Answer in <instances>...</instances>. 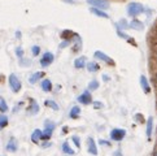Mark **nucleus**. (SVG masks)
I'll return each mask as SVG.
<instances>
[{
	"instance_id": "38",
	"label": "nucleus",
	"mask_w": 157,
	"mask_h": 156,
	"mask_svg": "<svg viewBox=\"0 0 157 156\" xmlns=\"http://www.w3.org/2000/svg\"><path fill=\"white\" fill-rule=\"evenodd\" d=\"M16 37L20 38V37H21V33H20V31H17V33H16Z\"/></svg>"
},
{
	"instance_id": "1",
	"label": "nucleus",
	"mask_w": 157,
	"mask_h": 156,
	"mask_svg": "<svg viewBox=\"0 0 157 156\" xmlns=\"http://www.w3.org/2000/svg\"><path fill=\"white\" fill-rule=\"evenodd\" d=\"M127 14L130 16V17H136V16L139 14H142L144 12V7H143V4H140V3H136V2H132L127 5Z\"/></svg>"
},
{
	"instance_id": "13",
	"label": "nucleus",
	"mask_w": 157,
	"mask_h": 156,
	"mask_svg": "<svg viewBox=\"0 0 157 156\" xmlns=\"http://www.w3.org/2000/svg\"><path fill=\"white\" fill-rule=\"evenodd\" d=\"M5 148H7V151H9V152H16L18 150L17 141H16L14 138H10L8 141V143H7V146H5Z\"/></svg>"
},
{
	"instance_id": "25",
	"label": "nucleus",
	"mask_w": 157,
	"mask_h": 156,
	"mask_svg": "<svg viewBox=\"0 0 157 156\" xmlns=\"http://www.w3.org/2000/svg\"><path fill=\"white\" fill-rule=\"evenodd\" d=\"M117 34H118V37L123 38V39H125V41H127V42H131V43L134 44V46H135V42H132V38H131V37H128L127 34H125L123 31H121V30L117 29Z\"/></svg>"
},
{
	"instance_id": "37",
	"label": "nucleus",
	"mask_w": 157,
	"mask_h": 156,
	"mask_svg": "<svg viewBox=\"0 0 157 156\" xmlns=\"http://www.w3.org/2000/svg\"><path fill=\"white\" fill-rule=\"evenodd\" d=\"M103 80H104L105 82H108V81H109V77L106 76V74H103Z\"/></svg>"
},
{
	"instance_id": "31",
	"label": "nucleus",
	"mask_w": 157,
	"mask_h": 156,
	"mask_svg": "<svg viewBox=\"0 0 157 156\" xmlns=\"http://www.w3.org/2000/svg\"><path fill=\"white\" fill-rule=\"evenodd\" d=\"M16 55H17L18 59H22V57H24V49H22L21 47H17V48H16Z\"/></svg>"
},
{
	"instance_id": "20",
	"label": "nucleus",
	"mask_w": 157,
	"mask_h": 156,
	"mask_svg": "<svg viewBox=\"0 0 157 156\" xmlns=\"http://www.w3.org/2000/svg\"><path fill=\"white\" fill-rule=\"evenodd\" d=\"M79 115H81V107H78V105H74L69 112V117L73 120H77L79 117Z\"/></svg>"
},
{
	"instance_id": "11",
	"label": "nucleus",
	"mask_w": 157,
	"mask_h": 156,
	"mask_svg": "<svg viewBox=\"0 0 157 156\" xmlns=\"http://www.w3.org/2000/svg\"><path fill=\"white\" fill-rule=\"evenodd\" d=\"M139 80H140L139 82H140V86H142L143 91L145 94H149L151 92V86H149V81L147 80V77H145V76H140Z\"/></svg>"
},
{
	"instance_id": "9",
	"label": "nucleus",
	"mask_w": 157,
	"mask_h": 156,
	"mask_svg": "<svg viewBox=\"0 0 157 156\" xmlns=\"http://www.w3.org/2000/svg\"><path fill=\"white\" fill-rule=\"evenodd\" d=\"M39 104L35 102L34 99H30V105L27 107V113L30 116H34V115H38L39 113Z\"/></svg>"
},
{
	"instance_id": "18",
	"label": "nucleus",
	"mask_w": 157,
	"mask_h": 156,
	"mask_svg": "<svg viewBox=\"0 0 157 156\" xmlns=\"http://www.w3.org/2000/svg\"><path fill=\"white\" fill-rule=\"evenodd\" d=\"M152 131H153V117H149L147 120V130H145L148 139H151V137H152Z\"/></svg>"
},
{
	"instance_id": "12",
	"label": "nucleus",
	"mask_w": 157,
	"mask_h": 156,
	"mask_svg": "<svg viewBox=\"0 0 157 156\" xmlns=\"http://www.w3.org/2000/svg\"><path fill=\"white\" fill-rule=\"evenodd\" d=\"M44 76H46V74H44V72H35V73H33V74L29 77V82L31 83V85H35L38 81L43 80Z\"/></svg>"
},
{
	"instance_id": "26",
	"label": "nucleus",
	"mask_w": 157,
	"mask_h": 156,
	"mask_svg": "<svg viewBox=\"0 0 157 156\" xmlns=\"http://www.w3.org/2000/svg\"><path fill=\"white\" fill-rule=\"evenodd\" d=\"M99 88V82L96 80H94L88 83V91H95V90H98Z\"/></svg>"
},
{
	"instance_id": "35",
	"label": "nucleus",
	"mask_w": 157,
	"mask_h": 156,
	"mask_svg": "<svg viewBox=\"0 0 157 156\" xmlns=\"http://www.w3.org/2000/svg\"><path fill=\"white\" fill-rule=\"evenodd\" d=\"M100 144H103V146H110V143L106 141H100Z\"/></svg>"
},
{
	"instance_id": "8",
	"label": "nucleus",
	"mask_w": 157,
	"mask_h": 156,
	"mask_svg": "<svg viewBox=\"0 0 157 156\" xmlns=\"http://www.w3.org/2000/svg\"><path fill=\"white\" fill-rule=\"evenodd\" d=\"M78 102H79L81 104H91L92 103V96H91V92L90 91H83L79 96H78Z\"/></svg>"
},
{
	"instance_id": "23",
	"label": "nucleus",
	"mask_w": 157,
	"mask_h": 156,
	"mask_svg": "<svg viewBox=\"0 0 157 156\" xmlns=\"http://www.w3.org/2000/svg\"><path fill=\"white\" fill-rule=\"evenodd\" d=\"M8 122H9V120H8V116L7 115H4V113L0 115V130H3L4 127H7L8 126Z\"/></svg>"
},
{
	"instance_id": "21",
	"label": "nucleus",
	"mask_w": 157,
	"mask_h": 156,
	"mask_svg": "<svg viewBox=\"0 0 157 156\" xmlns=\"http://www.w3.org/2000/svg\"><path fill=\"white\" fill-rule=\"evenodd\" d=\"M86 68L88 72H91V73H95V72H98L100 69V65L96 63V61H90V63L86 64Z\"/></svg>"
},
{
	"instance_id": "40",
	"label": "nucleus",
	"mask_w": 157,
	"mask_h": 156,
	"mask_svg": "<svg viewBox=\"0 0 157 156\" xmlns=\"http://www.w3.org/2000/svg\"><path fill=\"white\" fill-rule=\"evenodd\" d=\"M156 60H157V53H156Z\"/></svg>"
},
{
	"instance_id": "29",
	"label": "nucleus",
	"mask_w": 157,
	"mask_h": 156,
	"mask_svg": "<svg viewBox=\"0 0 157 156\" xmlns=\"http://www.w3.org/2000/svg\"><path fill=\"white\" fill-rule=\"evenodd\" d=\"M31 53H33V56H38V55L40 53V47L39 46H33L31 47Z\"/></svg>"
},
{
	"instance_id": "28",
	"label": "nucleus",
	"mask_w": 157,
	"mask_h": 156,
	"mask_svg": "<svg viewBox=\"0 0 157 156\" xmlns=\"http://www.w3.org/2000/svg\"><path fill=\"white\" fill-rule=\"evenodd\" d=\"M71 141L74 142V144L77 146V148H81V139H79V137H78V135H73V137H71Z\"/></svg>"
},
{
	"instance_id": "30",
	"label": "nucleus",
	"mask_w": 157,
	"mask_h": 156,
	"mask_svg": "<svg viewBox=\"0 0 157 156\" xmlns=\"http://www.w3.org/2000/svg\"><path fill=\"white\" fill-rule=\"evenodd\" d=\"M117 27H118V30H121V29H127V27H128V24H126V21H125V20H122V21L118 22Z\"/></svg>"
},
{
	"instance_id": "7",
	"label": "nucleus",
	"mask_w": 157,
	"mask_h": 156,
	"mask_svg": "<svg viewBox=\"0 0 157 156\" xmlns=\"http://www.w3.org/2000/svg\"><path fill=\"white\" fill-rule=\"evenodd\" d=\"M94 57L95 59H98V60H100V61H104V63H108V64H110V65H114V61L112 60V57H109L108 55H105L104 52H101V51H96L94 53Z\"/></svg>"
},
{
	"instance_id": "14",
	"label": "nucleus",
	"mask_w": 157,
	"mask_h": 156,
	"mask_svg": "<svg viewBox=\"0 0 157 156\" xmlns=\"http://www.w3.org/2000/svg\"><path fill=\"white\" fill-rule=\"evenodd\" d=\"M40 87H42V90H43L44 92H51V91H52V88H53L52 82L49 81L48 78H44V80H42V82H40Z\"/></svg>"
},
{
	"instance_id": "5",
	"label": "nucleus",
	"mask_w": 157,
	"mask_h": 156,
	"mask_svg": "<svg viewBox=\"0 0 157 156\" xmlns=\"http://www.w3.org/2000/svg\"><path fill=\"white\" fill-rule=\"evenodd\" d=\"M126 137V130L125 129H113L110 131V139L114 142H120Z\"/></svg>"
},
{
	"instance_id": "32",
	"label": "nucleus",
	"mask_w": 157,
	"mask_h": 156,
	"mask_svg": "<svg viewBox=\"0 0 157 156\" xmlns=\"http://www.w3.org/2000/svg\"><path fill=\"white\" fill-rule=\"evenodd\" d=\"M70 43H71V41H64L63 43L60 44V48H65V47H68Z\"/></svg>"
},
{
	"instance_id": "2",
	"label": "nucleus",
	"mask_w": 157,
	"mask_h": 156,
	"mask_svg": "<svg viewBox=\"0 0 157 156\" xmlns=\"http://www.w3.org/2000/svg\"><path fill=\"white\" fill-rule=\"evenodd\" d=\"M56 127V124L52 121L47 120L44 122V130H43V134H42V141H49V138L52 137V133Z\"/></svg>"
},
{
	"instance_id": "27",
	"label": "nucleus",
	"mask_w": 157,
	"mask_h": 156,
	"mask_svg": "<svg viewBox=\"0 0 157 156\" xmlns=\"http://www.w3.org/2000/svg\"><path fill=\"white\" fill-rule=\"evenodd\" d=\"M8 111V104H7V102H5V100L0 96V112H7Z\"/></svg>"
},
{
	"instance_id": "15",
	"label": "nucleus",
	"mask_w": 157,
	"mask_h": 156,
	"mask_svg": "<svg viewBox=\"0 0 157 156\" xmlns=\"http://www.w3.org/2000/svg\"><path fill=\"white\" fill-rule=\"evenodd\" d=\"M128 27H130V29H132V30H142L143 27H144V25H143L142 21L134 18V20L130 22V24H128Z\"/></svg>"
},
{
	"instance_id": "34",
	"label": "nucleus",
	"mask_w": 157,
	"mask_h": 156,
	"mask_svg": "<svg viewBox=\"0 0 157 156\" xmlns=\"http://www.w3.org/2000/svg\"><path fill=\"white\" fill-rule=\"evenodd\" d=\"M92 103H94V107L96 108V109L98 108H103V104L101 103H99V102H92Z\"/></svg>"
},
{
	"instance_id": "33",
	"label": "nucleus",
	"mask_w": 157,
	"mask_h": 156,
	"mask_svg": "<svg viewBox=\"0 0 157 156\" xmlns=\"http://www.w3.org/2000/svg\"><path fill=\"white\" fill-rule=\"evenodd\" d=\"M135 120L139 121V124H142V122L144 121V119H143V116H142V115H135Z\"/></svg>"
},
{
	"instance_id": "6",
	"label": "nucleus",
	"mask_w": 157,
	"mask_h": 156,
	"mask_svg": "<svg viewBox=\"0 0 157 156\" xmlns=\"http://www.w3.org/2000/svg\"><path fill=\"white\" fill-rule=\"evenodd\" d=\"M53 60H55L53 53L52 52H46V53H43V56L40 59V65L43 66V68H47V66H49L53 63Z\"/></svg>"
},
{
	"instance_id": "36",
	"label": "nucleus",
	"mask_w": 157,
	"mask_h": 156,
	"mask_svg": "<svg viewBox=\"0 0 157 156\" xmlns=\"http://www.w3.org/2000/svg\"><path fill=\"white\" fill-rule=\"evenodd\" d=\"M49 146H51V143H49V142H44L42 144V147H49Z\"/></svg>"
},
{
	"instance_id": "17",
	"label": "nucleus",
	"mask_w": 157,
	"mask_h": 156,
	"mask_svg": "<svg viewBox=\"0 0 157 156\" xmlns=\"http://www.w3.org/2000/svg\"><path fill=\"white\" fill-rule=\"evenodd\" d=\"M42 134H43L42 130L35 129L34 131H33V134H31V142L33 143H39L42 141Z\"/></svg>"
},
{
	"instance_id": "3",
	"label": "nucleus",
	"mask_w": 157,
	"mask_h": 156,
	"mask_svg": "<svg viewBox=\"0 0 157 156\" xmlns=\"http://www.w3.org/2000/svg\"><path fill=\"white\" fill-rule=\"evenodd\" d=\"M8 83H9L10 90H12L13 92H18V91H21L22 83H21V81H20V78L16 76V74H10V76L8 77Z\"/></svg>"
},
{
	"instance_id": "4",
	"label": "nucleus",
	"mask_w": 157,
	"mask_h": 156,
	"mask_svg": "<svg viewBox=\"0 0 157 156\" xmlns=\"http://www.w3.org/2000/svg\"><path fill=\"white\" fill-rule=\"evenodd\" d=\"M87 3L91 5V7L101 9V10H105L106 8L109 7V2H108V0H87Z\"/></svg>"
},
{
	"instance_id": "10",
	"label": "nucleus",
	"mask_w": 157,
	"mask_h": 156,
	"mask_svg": "<svg viewBox=\"0 0 157 156\" xmlns=\"http://www.w3.org/2000/svg\"><path fill=\"white\" fill-rule=\"evenodd\" d=\"M87 151H88V154H91V155H94V156H96V155H98L96 143H95L94 138H91V137L87 139Z\"/></svg>"
},
{
	"instance_id": "16",
	"label": "nucleus",
	"mask_w": 157,
	"mask_h": 156,
	"mask_svg": "<svg viewBox=\"0 0 157 156\" xmlns=\"http://www.w3.org/2000/svg\"><path fill=\"white\" fill-rule=\"evenodd\" d=\"M74 66L77 69H83L86 68V57L85 56H79L74 60Z\"/></svg>"
},
{
	"instance_id": "24",
	"label": "nucleus",
	"mask_w": 157,
	"mask_h": 156,
	"mask_svg": "<svg viewBox=\"0 0 157 156\" xmlns=\"http://www.w3.org/2000/svg\"><path fill=\"white\" fill-rule=\"evenodd\" d=\"M63 151H64L65 154H68V155H74V150H73V148L69 146L68 142H64V143H63Z\"/></svg>"
},
{
	"instance_id": "39",
	"label": "nucleus",
	"mask_w": 157,
	"mask_h": 156,
	"mask_svg": "<svg viewBox=\"0 0 157 156\" xmlns=\"http://www.w3.org/2000/svg\"><path fill=\"white\" fill-rule=\"evenodd\" d=\"M155 156H157V150H156V151H155Z\"/></svg>"
},
{
	"instance_id": "19",
	"label": "nucleus",
	"mask_w": 157,
	"mask_h": 156,
	"mask_svg": "<svg viewBox=\"0 0 157 156\" xmlns=\"http://www.w3.org/2000/svg\"><path fill=\"white\" fill-rule=\"evenodd\" d=\"M90 12H91L92 14H95V16H98V17H101V18H109V17H108V13H105L104 10H101V9H98V8L91 7V8H90Z\"/></svg>"
},
{
	"instance_id": "22",
	"label": "nucleus",
	"mask_w": 157,
	"mask_h": 156,
	"mask_svg": "<svg viewBox=\"0 0 157 156\" xmlns=\"http://www.w3.org/2000/svg\"><path fill=\"white\" fill-rule=\"evenodd\" d=\"M44 105L48 107V108H51V109H53V111H59L60 109L59 104L56 103V102H53V100H51V99H47L46 102H44Z\"/></svg>"
}]
</instances>
